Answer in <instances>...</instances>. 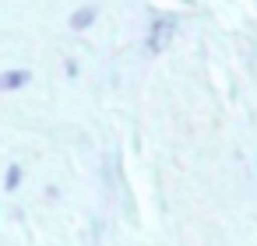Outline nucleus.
I'll list each match as a JSON object with an SVG mask.
<instances>
[{"label": "nucleus", "mask_w": 257, "mask_h": 246, "mask_svg": "<svg viewBox=\"0 0 257 246\" xmlns=\"http://www.w3.org/2000/svg\"><path fill=\"white\" fill-rule=\"evenodd\" d=\"M173 36H176V18H173V15H159V18L152 22V32H148V50H152V53H162Z\"/></svg>", "instance_id": "obj_1"}, {"label": "nucleus", "mask_w": 257, "mask_h": 246, "mask_svg": "<svg viewBox=\"0 0 257 246\" xmlns=\"http://www.w3.org/2000/svg\"><path fill=\"white\" fill-rule=\"evenodd\" d=\"M29 81H32V71H25V67L4 71V74H0V92H18V88H25Z\"/></svg>", "instance_id": "obj_2"}, {"label": "nucleus", "mask_w": 257, "mask_h": 246, "mask_svg": "<svg viewBox=\"0 0 257 246\" xmlns=\"http://www.w3.org/2000/svg\"><path fill=\"white\" fill-rule=\"evenodd\" d=\"M92 22H95V8H78V11L71 15V22H67V25H71L74 32H85Z\"/></svg>", "instance_id": "obj_3"}, {"label": "nucleus", "mask_w": 257, "mask_h": 246, "mask_svg": "<svg viewBox=\"0 0 257 246\" xmlns=\"http://www.w3.org/2000/svg\"><path fill=\"white\" fill-rule=\"evenodd\" d=\"M18 186H22V165H18V162H11V165H8V176H4V190H8V193H15Z\"/></svg>", "instance_id": "obj_4"}]
</instances>
